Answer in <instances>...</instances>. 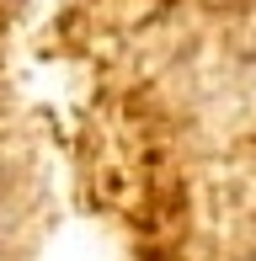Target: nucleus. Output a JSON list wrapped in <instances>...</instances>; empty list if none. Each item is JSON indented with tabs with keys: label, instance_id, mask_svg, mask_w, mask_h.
<instances>
[]
</instances>
